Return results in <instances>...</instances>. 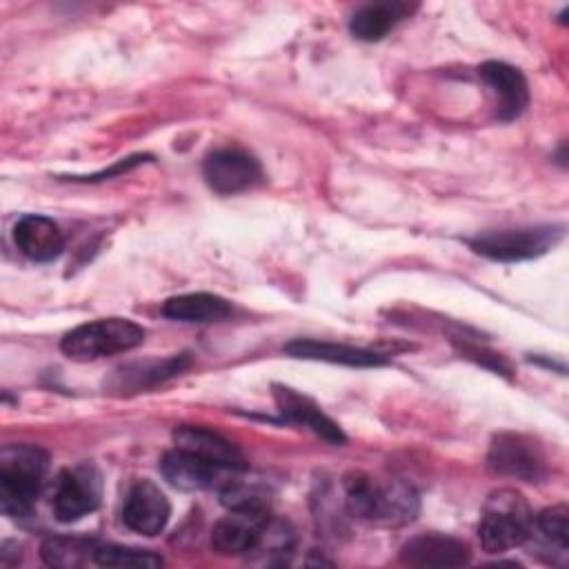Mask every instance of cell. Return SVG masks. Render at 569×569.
I'll return each mask as SVG.
<instances>
[{"instance_id":"cell-1","label":"cell","mask_w":569,"mask_h":569,"mask_svg":"<svg viewBox=\"0 0 569 569\" xmlns=\"http://www.w3.org/2000/svg\"><path fill=\"white\" fill-rule=\"evenodd\" d=\"M47 469L49 456L38 445H7L0 451V505L7 516L24 518L31 513Z\"/></svg>"},{"instance_id":"cell-2","label":"cell","mask_w":569,"mask_h":569,"mask_svg":"<svg viewBox=\"0 0 569 569\" xmlns=\"http://www.w3.org/2000/svg\"><path fill=\"white\" fill-rule=\"evenodd\" d=\"M533 513L525 496L516 489L493 491L480 513L478 538L485 551L502 553L525 545L531 531Z\"/></svg>"},{"instance_id":"cell-3","label":"cell","mask_w":569,"mask_h":569,"mask_svg":"<svg viewBox=\"0 0 569 569\" xmlns=\"http://www.w3.org/2000/svg\"><path fill=\"white\" fill-rule=\"evenodd\" d=\"M144 342V329L129 318H100L73 327L60 340V349L76 362H89L131 351Z\"/></svg>"},{"instance_id":"cell-4","label":"cell","mask_w":569,"mask_h":569,"mask_svg":"<svg viewBox=\"0 0 569 569\" xmlns=\"http://www.w3.org/2000/svg\"><path fill=\"white\" fill-rule=\"evenodd\" d=\"M565 229L560 224H540V227H518V229H498V231H487L480 233L467 244L498 262H520V260H531L549 249H553L562 240Z\"/></svg>"},{"instance_id":"cell-5","label":"cell","mask_w":569,"mask_h":569,"mask_svg":"<svg viewBox=\"0 0 569 569\" xmlns=\"http://www.w3.org/2000/svg\"><path fill=\"white\" fill-rule=\"evenodd\" d=\"M102 480L93 465L62 469L53 480L51 511L60 522H76L100 505Z\"/></svg>"},{"instance_id":"cell-6","label":"cell","mask_w":569,"mask_h":569,"mask_svg":"<svg viewBox=\"0 0 569 569\" xmlns=\"http://www.w3.org/2000/svg\"><path fill=\"white\" fill-rule=\"evenodd\" d=\"M487 467L493 473L538 482L547 473L545 456L536 442L520 433H498L487 453Z\"/></svg>"},{"instance_id":"cell-7","label":"cell","mask_w":569,"mask_h":569,"mask_svg":"<svg viewBox=\"0 0 569 569\" xmlns=\"http://www.w3.org/2000/svg\"><path fill=\"white\" fill-rule=\"evenodd\" d=\"M160 473L176 489L202 491V489H220L240 471L220 467V465H216L207 458H200L187 449L173 447L162 456Z\"/></svg>"},{"instance_id":"cell-8","label":"cell","mask_w":569,"mask_h":569,"mask_svg":"<svg viewBox=\"0 0 569 569\" xmlns=\"http://www.w3.org/2000/svg\"><path fill=\"white\" fill-rule=\"evenodd\" d=\"M202 176L216 193L229 196L258 184L262 180V167L249 151L224 147L204 158Z\"/></svg>"},{"instance_id":"cell-9","label":"cell","mask_w":569,"mask_h":569,"mask_svg":"<svg viewBox=\"0 0 569 569\" xmlns=\"http://www.w3.org/2000/svg\"><path fill=\"white\" fill-rule=\"evenodd\" d=\"M271 511H229L211 531V549L222 556H251L258 551Z\"/></svg>"},{"instance_id":"cell-10","label":"cell","mask_w":569,"mask_h":569,"mask_svg":"<svg viewBox=\"0 0 569 569\" xmlns=\"http://www.w3.org/2000/svg\"><path fill=\"white\" fill-rule=\"evenodd\" d=\"M171 505L151 480H136L122 502V522L142 536H158L169 522Z\"/></svg>"},{"instance_id":"cell-11","label":"cell","mask_w":569,"mask_h":569,"mask_svg":"<svg viewBox=\"0 0 569 569\" xmlns=\"http://www.w3.org/2000/svg\"><path fill=\"white\" fill-rule=\"evenodd\" d=\"M478 76L482 78V82L491 89V93L496 96V113L500 120L509 122L516 120L529 104V84L525 80V76L520 73V69L507 64V62H498V60H489L485 64H480Z\"/></svg>"},{"instance_id":"cell-12","label":"cell","mask_w":569,"mask_h":569,"mask_svg":"<svg viewBox=\"0 0 569 569\" xmlns=\"http://www.w3.org/2000/svg\"><path fill=\"white\" fill-rule=\"evenodd\" d=\"M273 400L278 411L296 425H302L307 429H311L316 436H320L322 440H327L329 445H345L347 436L340 429L338 422H333L311 398L298 393L291 387L284 385H273Z\"/></svg>"},{"instance_id":"cell-13","label":"cell","mask_w":569,"mask_h":569,"mask_svg":"<svg viewBox=\"0 0 569 569\" xmlns=\"http://www.w3.org/2000/svg\"><path fill=\"white\" fill-rule=\"evenodd\" d=\"M469 547L447 533H420L400 547V562L409 567H460L469 562Z\"/></svg>"},{"instance_id":"cell-14","label":"cell","mask_w":569,"mask_h":569,"mask_svg":"<svg viewBox=\"0 0 569 569\" xmlns=\"http://www.w3.org/2000/svg\"><path fill=\"white\" fill-rule=\"evenodd\" d=\"M527 540H533L531 553L551 565H567L569 558V509L567 505H553L533 516ZM525 540V542H527Z\"/></svg>"},{"instance_id":"cell-15","label":"cell","mask_w":569,"mask_h":569,"mask_svg":"<svg viewBox=\"0 0 569 569\" xmlns=\"http://www.w3.org/2000/svg\"><path fill=\"white\" fill-rule=\"evenodd\" d=\"M173 445L200 458H207L220 467L238 469V471L247 469L242 451L213 429H207L200 425H180L173 429Z\"/></svg>"},{"instance_id":"cell-16","label":"cell","mask_w":569,"mask_h":569,"mask_svg":"<svg viewBox=\"0 0 569 569\" xmlns=\"http://www.w3.org/2000/svg\"><path fill=\"white\" fill-rule=\"evenodd\" d=\"M13 240L16 247L33 262H51L64 249V236L58 222L40 213L22 216L13 227Z\"/></svg>"},{"instance_id":"cell-17","label":"cell","mask_w":569,"mask_h":569,"mask_svg":"<svg viewBox=\"0 0 569 569\" xmlns=\"http://www.w3.org/2000/svg\"><path fill=\"white\" fill-rule=\"evenodd\" d=\"M282 351L293 358L322 360V362L347 365V367H380L387 362V358L376 351L351 347V345L316 340V338H296V340L287 342L282 347Z\"/></svg>"},{"instance_id":"cell-18","label":"cell","mask_w":569,"mask_h":569,"mask_svg":"<svg viewBox=\"0 0 569 569\" xmlns=\"http://www.w3.org/2000/svg\"><path fill=\"white\" fill-rule=\"evenodd\" d=\"M191 365L189 353H176L162 360H147V362H133L124 365L113 371V380L109 382L116 391H140L149 389L158 382H164L178 373H182Z\"/></svg>"},{"instance_id":"cell-19","label":"cell","mask_w":569,"mask_h":569,"mask_svg":"<svg viewBox=\"0 0 569 569\" xmlns=\"http://www.w3.org/2000/svg\"><path fill=\"white\" fill-rule=\"evenodd\" d=\"M418 511H420V498L411 485L402 480H389V482L376 485L371 522L400 527L411 522L418 516Z\"/></svg>"},{"instance_id":"cell-20","label":"cell","mask_w":569,"mask_h":569,"mask_svg":"<svg viewBox=\"0 0 569 569\" xmlns=\"http://www.w3.org/2000/svg\"><path fill=\"white\" fill-rule=\"evenodd\" d=\"M411 9L413 7L407 2H371L351 16L349 29L353 38L362 42H376L382 40L400 20H405Z\"/></svg>"},{"instance_id":"cell-21","label":"cell","mask_w":569,"mask_h":569,"mask_svg":"<svg viewBox=\"0 0 569 569\" xmlns=\"http://www.w3.org/2000/svg\"><path fill=\"white\" fill-rule=\"evenodd\" d=\"M162 313L180 322H218L231 313V305L216 293H182L162 305Z\"/></svg>"},{"instance_id":"cell-22","label":"cell","mask_w":569,"mask_h":569,"mask_svg":"<svg viewBox=\"0 0 569 569\" xmlns=\"http://www.w3.org/2000/svg\"><path fill=\"white\" fill-rule=\"evenodd\" d=\"M98 542L84 536H51L40 545V556L49 567L76 569L93 562Z\"/></svg>"},{"instance_id":"cell-23","label":"cell","mask_w":569,"mask_h":569,"mask_svg":"<svg viewBox=\"0 0 569 569\" xmlns=\"http://www.w3.org/2000/svg\"><path fill=\"white\" fill-rule=\"evenodd\" d=\"M229 511H271V489L258 480H244L242 471L218 489Z\"/></svg>"},{"instance_id":"cell-24","label":"cell","mask_w":569,"mask_h":569,"mask_svg":"<svg viewBox=\"0 0 569 569\" xmlns=\"http://www.w3.org/2000/svg\"><path fill=\"white\" fill-rule=\"evenodd\" d=\"M93 565H98V567L153 569V567H162L164 560H162V556H158L149 549L124 547V545H113V542H98L96 553H93Z\"/></svg>"}]
</instances>
